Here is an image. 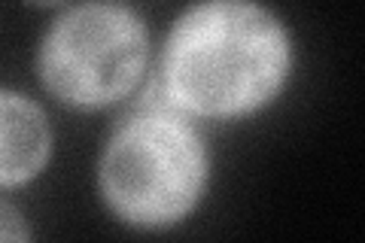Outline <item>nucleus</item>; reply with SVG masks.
Wrapping results in <instances>:
<instances>
[{
  "label": "nucleus",
  "mask_w": 365,
  "mask_h": 243,
  "mask_svg": "<svg viewBox=\"0 0 365 243\" xmlns=\"http://www.w3.org/2000/svg\"><path fill=\"white\" fill-rule=\"evenodd\" d=\"M289 67L287 33L250 0H204L182 16L165 46L168 107L237 115L262 107Z\"/></svg>",
  "instance_id": "obj_1"
},
{
  "label": "nucleus",
  "mask_w": 365,
  "mask_h": 243,
  "mask_svg": "<svg viewBox=\"0 0 365 243\" xmlns=\"http://www.w3.org/2000/svg\"><path fill=\"white\" fill-rule=\"evenodd\" d=\"M207 161L195 131L170 110H146L125 122L101 161L110 207L134 225H170L201 195Z\"/></svg>",
  "instance_id": "obj_2"
},
{
  "label": "nucleus",
  "mask_w": 365,
  "mask_h": 243,
  "mask_svg": "<svg viewBox=\"0 0 365 243\" xmlns=\"http://www.w3.org/2000/svg\"><path fill=\"white\" fill-rule=\"evenodd\" d=\"M146 33L128 9L86 4L55 21L40 52V73L55 98L73 107L116 100L140 79Z\"/></svg>",
  "instance_id": "obj_3"
},
{
  "label": "nucleus",
  "mask_w": 365,
  "mask_h": 243,
  "mask_svg": "<svg viewBox=\"0 0 365 243\" xmlns=\"http://www.w3.org/2000/svg\"><path fill=\"white\" fill-rule=\"evenodd\" d=\"M49 146V122L37 103L0 91V186H19L40 173Z\"/></svg>",
  "instance_id": "obj_4"
},
{
  "label": "nucleus",
  "mask_w": 365,
  "mask_h": 243,
  "mask_svg": "<svg viewBox=\"0 0 365 243\" xmlns=\"http://www.w3.org/2000/svg\"><path fill=\"white\" fill-rule=\"evenodd\" d=\"M21 237H28L21 216L9 204H0V240H21Z\"/></svg>",
  "instance_id": "obj_5"
},
{
  "label": "nucleus",
  "mask_w": 365,
  "mask_h": 243,
  "mask_svg": "<svg viewBox=\"0 0 365 243\" xmlns=\"http://www.w3.org/2000/svg\"><path fill=\"white\" fill-rule=\"evenodd\" d=\"M31 4H37V6H55V4H61V0H31Z\"/></svg>",
  "instance_id": "obj_6"
}]
</instances>
